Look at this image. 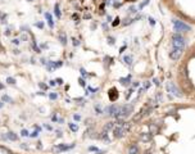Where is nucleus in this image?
<instances>
[{"instance_id": "1", "label": "nucleus", "mask_w": 195, "mask_h": 154, "mask_svg": "<svg viewBox=\"0 0 195 154\" xmlns=\"http://www.w3.org/2000/svg\"><path fill=\"white\" fill-rule=\"evenodd\" d=\"M128 129H130V123H124L123 122V125H121V126L114 129V136L116 137H122L123 135L127 132Z\"/></svg>"}, {"instance_id": "2", "label": "nucleus", "mask_w": 195, "mask_h": 154, "mask_svg": "<svg viewBox=\"0 0 195 154\" xmlns=\"http://www.w3.org/2000/svg\"><path fill=\"white\" fill-rule=\"evenodd\" d=\"M172 38H173V48H181V49L185 48V38L180 33H175Z\"/></svg>"}, {"instance_id": "3", "label": "nucleus", "mask_w": 195, "mask_h": 154, "mask_svg": "<svg viewBox=\"0 0 195 154\" xmlns=\"http://www.w3.org/2000/svg\"><path fill=\"white\" fill-rule=\"evenodd\" d=\"M173 26H175V31L177 32H184V31H190V26L185 25L181 21H173Z\"/></svg>"}, {"instance_id": "4", "label": "nucleus", "mask_w": 195, "mask_h": 154, "mask_svg": "<svg viewBox=\"0 0 195 154\" xmlns=\"http://www.w3.org/2000/svg\"><path fill=\"white\" fill-rule=\"evenodd\" d=\"M166 87H167V91L170 92V94H172V95H176V96H182V94L180 92V90L175 86V85L172 82H167L166 85Z\"/></svg>"}, {"instance_id": "5", "label": "nucleus", "mask_w": 195, "mask_h": 154, "mask_svg": "<svg viewBox=\"0 0 195 154\" xmlns=\"http://www.w3.org/2000/svg\"><path fill=\"white\" fill-rule=\"evenodd\" d=\"M182 50L184 49H181V48H175L172 52L170 53V57H171V59H173V60H177L178 58L181 57V54H182Z\"/></svg>"}, {"instance_id": "6", "label": "nucleus", "mask_w": 195, "mask_h": 154, "mask_svg": "<svg viewBox=\"0 0 195 154\" xmlns=\"http://www.w3.org/2000/svg\"><path fill=\"white\" fill-rule=\"evenodd\" d=\"M128 154H139V148L135 144L128 146Z\"/></svg>"}, {"instance_id": "7", "label": "nucleus", "mask_w": 195, "mask_h": 154, "mask_svg": "<svg viewBox=\"0 0 195 154\" xmlns=\"http://www.w3.org/2000/svg\"><path fill=\"white\" fill-rule=\"evenodd\" d=\"M58 37H59V40H60V42H62V45H67V35H65L64 32H59Z\"/></svg>"}, {"instance_id": "8", "label": "nucleus", "mask_w": 195, "mask_h": 154, "mask_svg": "<svg viewBox=\"0 0 195 154\" xmlns=\"http://www.w3.org/2000/svg\"><path fill=\"white\" fill-rule=\"evenodd\" d=\"M45 18H46V21H48L49 26H50V27H54V22H53L52 14H50V13H45Z\"/></svg>"}, {"instance_id": "9", "label": "nucleus", "mask_w": 195, "mask_h": 154, "mask_svg": "<svg viewBox=\"0 0 195 154\" xmlns=\"http://www.w3.org/2000/svg\"><path fill=\"white\" fill-rule=\"evenodd\" d=\"M140 139H141L143 141H150L151 140V134H143L141 136H140Z\"/></svg>"}, {"instance_id": "10", "label": "nucleus", "mask_w": 195, "mask_h": 154, "mask_svg": "<svg viewBox=\"0 0 195 154\" xmlns=\"http://www.w3.org/2000/svg\"><path fill=\"white\" fill-rule=\"evenodd\" d=\"M113 127H114V123H113V122H108L107 125H104V127H103V131H105V132H107V131L112 130Z\"/></svg>"}, {"instance_id": "11", "label": "nucleus", "mask_w": 195, "mask_h": 154, "mask_svg": "<svg viewBox=\"0 0 195 154\" xmlns=\"http://www.w3.org/2000/svg\"><path fill=\"white\" fill-rule=\"evenodd\" d=\"M54 13H55V15H57V18H60L62 17V14H60V10H59V4H55L54 5Z\"/></svg>"}, {"instance_id": "12", "label": "nucleus", "mask_w": 195, "mask_h": 154, "mask_svg": "<svg viewBox=\"0 0 195 154\" xmlns=\"http://www.w3.org/2000/svg\"><path fill=\"white\" fill-rule=\"evenodd\" d=\"M184 89H185V91H191L193 90V86L190 85L189 81H184Z\"/></svg>"}, {"instance_id": "13", "label": "nucleus", "mask_w": 195, "mask_h": 154, "mask_svg": "<svg viewBox=\"0 0 195 154\" xmlns=\"http://www.w3.org/2000/svg\"><path fill=\"white\" fill-rule=\"evenodd\" d=\"M8 139H9V140H12V141H15L18 139V136L17 135H15L14 132H8Z\"/></svg>"}, {"instance_id": "14", "label": "nucleus", "mask_w": 195, "mask_h": 154, "mask_svg": "<svg viewBox=\"0 0 195 154\" xmlns=\"http://www.w3.org/2000/svg\"><path fill=\"white\" fill-rule=\"evenodd\" d=\"M149 129H150V134H151V135L158 132V126H155V125H150Z\"/></svg>"}, {"instance_id": "15", "label": "nucleus", "mask_w": 195, "mask_h": 154, "mask_svg": "<svg viewBox=\"0 0 195 154\" xmlns=\"http://www.w3.org/2000/svg\"><path fill=\"white\" fill-rule=\"evenodd\" d=\"M123 60H124V63L128 64V65H131V63H132V58H131V57H128V55L124 57V58H123Z\"/></svg>"}, {"instance_id": "16", "label": "nucleus", "mask_w": 195, "mask_h": 154, "mask_svg": "<svg viewBox=\"0 0 195 154\" xmlns=\"http://www.w3.org/2000/svg\"><path fill=\"white\" fill-rule=\"evenodd\" d=\"M69 129H71L72 131H73V132H77V130H79V126H77V125H75V123H69Z\"/></svg>"}, {"instance_id": "17", "label": "nucleus", "mask_w": 195, "mask_h": 154, "mask_svg": "<svg viewBox=\"0 0 195 154\" xmlns=\"http://www.w3.org/2000/svg\"><path fill=\"white\" fill-rule=\"evenodd\" d=\"M49 98L52 99V100H57V99H58V94H57V92H50V94H49Z\"/></svg>"}, {"instance_id": "18", "label": "nucleus", "mask_w": 195, "mask_h": 154, "mask_svg": "<svg viewBox=\"0 0 195 154\" xmlns=\"http://www.w3.org/2000/svg\"><path fill=\"white\" fill-rule=\"evenodd\" d=\"M7 82L9 84V85H14V84H15V80L13 78V77H8V78H7Z\"/></svg>"}, {"instance_id": "19", "label": "nucleus", "mask_w": 195, "mask_h": 154, "mask_svg": "<svg viewBox=\"0 0 195 154\" xmlns=\"http://www.w3.org/2000/svg\"><path fill=\"white\" fill-rule=\"evenodd\" d=\"M128 82H130V77H127V78H122V80H121V84H122V85H127Z\"/></svg>"}, {"instance_id": "20", "label": "nucleus", "mask_w": 195, "mask_h": 154, "mask_svg": "<svg viewBox=\"0 0 195 154\" xmlns=\"http://www.w3.org/2000/svg\"><path fill=\"white\" fill-rule=\"evenodd\" d=\"M21 135H22V136H28V131H27V130H22Z\"/></svg>"}, {"instance_id": "21", "label": "nucleus", "mask_w": 195, "mask_h": 154, "mask_svg": "<svg viewBox=\"0 0 195 154\" xmlns=\"http://www.w3.org/2000/svg\"><path fill=\"white\" fill-rule=\"evenodd\" d=\"M3 100H4V102H13V100H12L10 98H8V96H3Z\"/></svg>"}, {"instance_id": "22", "label": "nucleus", "mask_w": 195, "mask_h": 154, "mask_svg": "<svg viewBox=\"0 0 195 154\" xmlns=\"http://www.w3.org/2000/svg\"><path fill=\"white\" fill-rule=\"evenodd\" d=\"M148 3H149V0H145V1H144V3H141V4H140V9H141V8H144V7H145V5H146Z\"/></svg>"}, {"instance_id": "23", "label": "nucleus", "mask_w": 195, "mask_h": 154, "mask_svg": "<svg viewBox=\"0 0 195 154\" xmlns=\"http://www.w3.org/2000/svg\"><path fill=\"white\" fill-rule=\"evenodd\" d=\"M73 118H75L76 121H80V119H81V116H79V114H75V116H73Z\"/></svg>"}, {"instance_id": "24", "label": "nucleus", "mask_w": 195, "mask_h": 154, "mask_svg": "<svg viewBox=\"0 0 195 154\" xmlns=\"http://www.w3.org/2000/svg\"><path fill=\"white\" fill-rule=\"evenodd\" d=\"M37 135H39V132H37V131H33V132L31 134V136H32V137H36Z\"/></svg>"}, {"instance_id": "25", "label": "nucleus", "mask_w": 195, "mask_h": 154, "mask_svg": "<svg viewBox=\"0 0 195 154\" xmlns=\"http://www.w3.org/2000/svg\"><path fill=\"white\" fill-rule=\"evenodd\" d=\"M79 44H80V42H79V40H76V38H73V45H75V46H77Z\"/></svg>"}, {"instance_id": "26", "label": "nucleus", "mask_w": 195, "mask_h": 154, "mask_svg": "<svg viewBox=\"0 0 195 154\" xmlns=\"http://www.w3.org/2000/svg\"><path fill=\"white\" fill-rule=\"evenodd\" d=\"M55 82H57L58 85H62V84H63V81H62V78H58V80L55 81Z\"/></svg>"}, {"instance_id": "27", "label": "nucleus", "mask_w": 195, "mask_h": 154, "mask_svg": "<svg viewBox=\"0 0 195 154\" xmlns=\"http://www.w3.org/2000/svg\"><path fill=\"white\" fill-rule=\"evenodd\" d=\"M37 27H39V28H42V27H44V25H42L41 22H39V23H37Z\"/></svg>"}, {"instance_id": "28", "label": "nucleus", "mask_w": 195, "mask_h": 154, "mask_svg": "<svg viewBox=\"0 0 195 154\" xmlns=\"http://www.w3.org/2000/svg\"><path fill=\"white\" fill-rule=\"evenodd\" d=\"M80 85H81V86H85V82H84V80H82V78L80 80Z\"/></svg>"}, {"instance_id": "29", "label": "nucleus", "mask_w": 195, "mask_h": 154, "mask_svg": "<svg viewBox=\"0 0 195 154\" xmlns=\"http://www.w3.org/2000/svg\"><path fill=\"white\" fill-rule=\"evenodd\" d=\"M50 86H55V81H50Z\"/></svg>"}, {"instance_id": "30", "label": "nucleus", "mask_w": 195, "mask_h": 154, "mask_svg": "<svg viewBox=\"0 0 195 154\" xmlns=\"http://www.w3.org/2000/svg\"><path fill=\"white\" fill-rule=\"evenodd\" d=\"M117 23H119V19H118V18H117V19H116V22H114V23H113V25H114V26H116V25H117Z\"/></svg>"}, {"instance_id": "31", "label": "nucleus", "mask_w": 195, "mask_h": 154, "mask_svg": "<svg viewBox=\"0 0 195 154\" xmlns=\"http://www.w3.org/2000/svg\"><path fill=\"white\" fill-rule=\"evenodd\" d=\"M0 89H3V85L1 84H0Z\"/></svg>"}, {"instance_id": "32", "label": "nucleus", "mask_w": 195, "mask_h": 154, "mask_svg": "<svg viewBox=\"0 0 195 154\" xmlns=\"http://www.w3.org/2000/svg\"><path fill=\"white\" fill-rule=\"evenodd\" d=\"M28 1H32V0H28Z\"/></svg>"}]
</instances>
